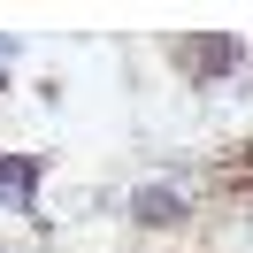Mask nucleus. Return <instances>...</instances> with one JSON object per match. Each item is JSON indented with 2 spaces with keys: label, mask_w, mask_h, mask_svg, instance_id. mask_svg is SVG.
I'll return each mask as SVG.
<instances>
[{
  "label": "nucleus",
  "mask_w": 253,
  "mask_h": 253,
  "mask_svg": "<svg viewBox=\"0 0 253 253\" xmlns=\"http://www.w3.org/2000/svg\"><path fill=\"white\" fill-rule=\"evenodd\" d=\"M16 62H23V31H0V92H8V77H16Z\"/></svg>",
  "instance_id": "nucleus-4"
},
{
  "label": "nucleus",
  "mask_w": 253,
  "mask_h": 253,
  "mask_svg": "<svg viewBox=\"0 0 253 253\" xmlns=\"http://www.w3.org/2000/svg\"><path fill=\"white\" fill-rule=\"evenodd\" d=\"M161 54H169V69L192 84V92H230V84H246V69H253V46L238 31H176Z\"/></svg>",
  "instance_id": "nucleus-2"
},
{
  "label": "nucleus",
  "mask_w": 253,
  "mask_h": 253,
  "mask_svg": "<svg viewBox=\"0 0 253 253\" xmlns=\"http://www.w3.org/2000/svg\"><path fill=\"white\" fill-rule=\"evenodd\" d=\"M238 92H253V77H246V84H238Z\"/></svg>",
  "instance_id": "nucleus-5"
},
{
  "label": "nucleus",
  "mask_w": 253,
  "mask_h": 253,
  "mask_svg": "<svg viewBox=\"0 0 253 253\" xmlns=\"http://www.w3.org/2000/svg\"><path fill=\"white\" fill-rule=\"evenodd\" d=\"M46 154H31V146H0V215L16 222H46Z\"/></svg>",
  "instance_id": "nucleus-3"
},
{
  "label": "nucleus",
  "mask_w": 253,
  "mask_h": 253,
  "mask_svg": "<svg viewBox=\"0 0 253 253\" xmlns=\"http://www.w3.org/2000/svg\"><path fill=\"white\" fill-rule=\"evenodd\" d=\"M200 200H207V161H184V169H154L138 184H123V222L138 238H176L200 222Z\"/></svg>",
  "instance_id": "nucleus-1"
}]
</instances>
